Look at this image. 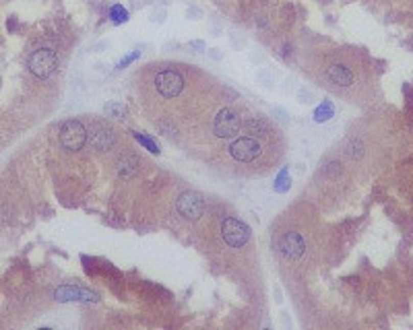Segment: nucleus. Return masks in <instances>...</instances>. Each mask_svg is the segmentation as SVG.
Segmentation results:
<instances>
[{"instance_id": "2eb2a0df", "label": "nucleus", "mask_w": 413, "mask_h": 330, "mask_svg": "<svg viewBox=\"0 0 413 330\" xmlns=\"http://www.w3.org/2000/svg\"><path fill=\"white\" fill-rule=\"evenodd\" d=\"M331 114H333V109H331V105H325V107H318V112H316V120L320 122V120H329L331 118Z\"/></svg>"}, {"instance_id": "a211bd4d", "label": "nucleus", "mask_w": 413, "mask_h": 330, "mask_svg": "<svg viewBox=\"0 0 413 330\" xmlns=\"http://www.w3.org/2000/svg\"><path fill=\"white\" fill-rule=\"evenodd\" d=\"M139 56H141V50H139V52H134V54H130V56H128V58L120 60V62H118V68H124V64H128V62H132V60H136Z\"/></svg>"}, {"instance_id": "9b49d317", "label": "nucleus", "mask_w": 413, "mask_h": 330, "mask_svg": "<svg viewBox=\"0 0 413 330\" xmlns=\"http://www.w3.org/2000/svg\"><path fill=\"white\" fill-rule=\"evenodd\" d=\"M327 79L333 85H337V87H349V85H353V73L345 64H331L327 68Z\"/></svg>"}, {"instance_id": "6e6552de", "label": "nucleus", "mask_w": 413, "mask_h": 330, "mask_svg": "<svg viewBox=\"0 0 413 330\" xmlns=\"http://www.w3.org/2000/svg\"><path fill=\"white\" fill-rule=\"evenodd\" d=\"M279 252L289 258V260H297L304 256L306 252V240L297 233V231H287L281 240H279Z\"/></svg>"}, {"instance_id": "20e7f679", "label": "nucleus", "mask_w": 413, "mask_h": 330, "mask_svg": "<svg viewBox=\"0 0 413 330\" xmlns=\"http://www.w3.org/2000/svg\"><path fill=\"white\" fill-rule=\"evenodd\" d=\"M204 206H206V204H204L202 194H198V192H194V190L182 192V194L178 196V200H176V210H178V215L184 217V219H190V221H196L198 217H202Z\"/></svg>"}, {"instance_id": "f8f14e48", "label": "nucleus", "mask_w": 413, "mask_h": 330, "mask_svg": "<svg viewBox=\"0 0 413 330\" xmlns=\"http://www.w3.org/2000/svg\"><path fill=\"white\" fill-rule=\"evenodd\" d=\"M103 109H106V114L110 116V118H114V120H124L126 118V107L122 105V103H108L106 107H103Z\"/></svg>"}, {"instance_id": "f03ea898", "label": "nucleus", "mask_w": 413, "mask_h": 330, "mask_svg": "<svg viewBox=\"0 0 413 330\" xmlns=\"http://www.w3.org/2000/svg\"><path fill=\"white\" fill-rule=\"evenodd\" d=\"M221 238L230 248H242L250 240V227L236 217H227L221 223Z\"/></svg>"}, {"instance_id": "aec40b11", "label": "nucleus", "mask_w": 413, "mask_h": 330, "mask_svg": "<svg viewBox=\"0 0 413 330\" xmlns=\"http://www.w3.org/2000/svg\"><path fill=\"white\" fill-rule=\"evenodd\" d=\"M192 48H196V52H202L204 43H202V41H192Z\"/></svg>"}, {"instance_id": "39448f33", "label": "nucleus", "mask_w": 413, "mask_h": 330, "mask_svg": "<svg viewBox=\"0 0 413 330\" xmlns=\"http://www.w3.org/2000/svg\"><path fill=\"white\" fill-rule=\"evenodd\" d=\"M87 143V130L79 120H66L60 126V145L66 151H81Z\"/></svg>"}, {"instance_id": "f257e3e1", "label": "nucleus", "mask_w": 413, "mask_h": 330, "mask_svg": "<svg viewBox=\"0 0 413 330\" xmlns=\"http://www.w3.org/2000/svg\"><path fill=\"white\" fill-rule=\"evenodd\" d=\"M27 68L37 79H48V77H52V73L58 68V54L54 50H50V48H39V50L29 54Z\"/></svg>"}, {"instance_id": "423d86ee", "label": "nucleus", "mask_w": 413, "mask_h": 330, "mask_svg": "<svg viewBox=\"0 0 413 330\" xmlns=\"http://www.w3.org/2000/svg\"><path fill=\"white\" fill-rule=\"evenodd\" d=\"M240 126H242V120L236 112L232 109H221V112L215 116L213 120V132L219 136V138H232L240 132Z\"/></svg>"}, {"instance_id": "9d476101", "label": "nucleus", "mask_w": 413, "mask_h": 330, "mask_svg": "<svg viewBox=\"0 0 413 330\" xmlns=\"http://www.w3.org/2000/svg\"><path fill=\"white\" fill-rule=\"evenodd\" d=\"M116 145V134L110 128L97 126L95 130H91V147L97 151H110Z\"/></svg>"}, {"instance_id": "7ed1b4c3", "label": "nucleus", "mask_w": 413, "mask_h": 330, "mask_svg": "<svg viewBox=\"0 0 413 330\" xmlns=\"http://www.w3.org/2000/svg\"><path fill=\"white\" fill-rule=\"evenodd\" d=\"M155 89L157 93L166 99H174L180 95V91L184 89V77L174 70V68H168V70H162L155 75Z\"/></svg>"}, {"instance_id": "0eeeda50", "label": "nucleus", "mask_w": 413, "mask_h": 330, "mask_svg": "<svg viewBox=\"0 0 413 330\" xmlns=\"http://www.w3.org/2000/svg\"><path fill=\"white\" fill-rule=\"evenodd\" d=\"M230 153L236 161H242V163H250L254 161L258 155H261V143L250 138V136H244V138H236L230 147Z\"/></svg>"}, {"instance_id": "1a4fd4ad", "label": "nucleus", "mask_w": 413, "mask_h": 330, "mask_svg": "<svg viewBox=\"0 0 413 330\" xmlns=\"http://www.w3.org/2000/svg\"><path fill=\"white\" fill-rule=\"evenodd\" d=\"M54 299L56 301H81V303H91V301H97L99 297L89 291V289H83V287H71V285H64V287H58L54 291Z\"/></svg>"}, {"instance_id": "f3484780", "label": "nucleus", "mask_w": 413, "mask_h": 330, "mask_svg": "<svg viewBox=\"0 0 413 330\" xmlns=\"http://www.w3.org/2000/svg\"><path fill=\"white\" fill-rule=\"evenodd\" d=\"M136 138H139V140H141V143H143V145H145V147H147V149H149L151 153H159V149L155 147V145H153V143H151L149 138H145V136H136Z\"/></svg>"}, {"instance_id": "4468645a", "label": "nucleus", "mask_w": 413, "mask_h": 330, "mask_svg": "<svg viewBox=\"0 0 413 330\" xmlns=\"http://www.w3.org/2000/svg\"><path fill=\"white\" fill-rule=\"evenodd\" d=\"M361 153H364V145H361L359 140H351V143L347 145V155H349L351 159H359Z\"/></svg>"}, {"instance_id": "ddd939ff", "label": "nucleus", "mask_w": 413, "mask_h": 330, "mask_svg": "<svg viewBox=\"0 0 413 330\" xmlns=\"http://www.w3.org/2000/svg\"><path fill=\"white\" fill-rule=\"evenodd\" d=\"M110 19H112V23H116V25L126 23V21H128V11H126L122 5H114V7L110 9Z\"/></svg>"}, {"instance_id": "6ab92c4d", "label": "nucleus", "mask_w": 413, "mask_h": 330, "mask_svg": "<svg viewBox=\"0 0 413 330\" xmlns=\"http://www.w3.org/2000/svg\"><path fill=\"white\" fill-rule=\"evenodd\" d=\"M258 79H263L265 83H263V87H267V89H273V79H267V73H261V75H258Z\"/></svg>"}, {"instance_id": "dca6fc26", "label": "nucleus", "mask_w": 413, "mask_h": 330, "mask_svg": "<svg viewBox=\"0 0 413 330\" xmlns=\"http://www.w3.org/2000/svg\"><path fill=\"white\" fill-rule=\"evenodd\" d=\"M300 99V103H312V99H314V95L312 93H310V91H300V95H297Z\"/></svg>"}, {"instance_id": "412c9836", "label": "nucleus", "mask_w": 413, "mask_h": 330, "mask_svg": "<svg viewBox=\"0 0 413 330\" xmlns=\"http://www.w3.org/2000/svg\"><path fill=\"white\" fill-rule=\"evenodd\" d=\"M211 56H213L215 60H219V58H221V54H219V52H211Z\"/></svg>"}]
</instances>
